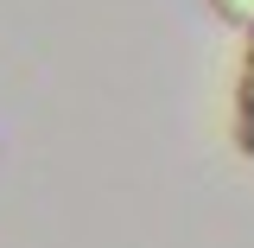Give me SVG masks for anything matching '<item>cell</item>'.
<instances>
[{"mask_svg":"<svg viewBox=\"0 0 254 248\" xmlns=\"http://www.w3.org/2000/svg\"><path fill=\"white\" fill-rule=\"evenodd\" d=\"M235 147L242 159H254V32L242 45V77H235Z\"/></svg>","mask_w":254,"mask_h":248,"instance_id":"6da1fadb","label":"cell"},{"mask_svg":"<svg viewBox=\"0 0 254 248\" xmlns=\"http://www.w3.org/2000/svg\"><path fill=\"white\" fill-rule=\"evenodd\" d=\"M210 6H216V19H222V26L254 32V0H210Z\"/></svg>","mask_w":254,"mask_h":248,"instance_id":"7a4b0ae2","label":"cell"}]
</instances>
